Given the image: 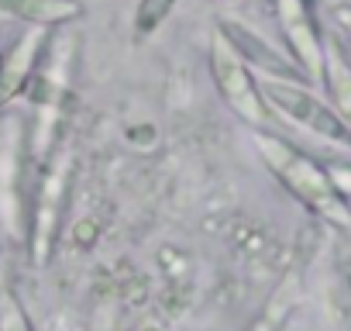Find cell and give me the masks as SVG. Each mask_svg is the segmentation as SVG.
I'll list each match as a JSON object with an SVG mask.
<instances>
[{"instance_id":"ba28073f","label":"cell","mask_w":351,"mask_h":331,"mask_svg":"<svg viewBox=\"0 0 351 331\" xmlns=\"http://www.w3.org/2000/svg\"><path fill=\"white\" fill-rule=\"evenodd\" d=\"M176 4H180V0H138V8H134V35L138 38L155 35L169 21Z\"/></svg>"},{"instance_id":"9c48e42d","label":"cell","mask_w":351,"mask_h":331,"mask_svg":"<svg viewBox=\"0 0 351 331\" xmlns=\"http://www.w3.org/2000/svg\"><path fill=\"white\" fill-rule=\"evenodd\" d=\"M0 331H35L21 297L11 286H0Z\"/></svg>"},{"instance_id":"5b68a950","label":"cell","mask_w":351,"mask_h":331,"mask_svg":"<svg viewBox=\"0 0 351 331\" xmlns=\"http://www.w3.org/2000/svg\"><path fill=\"white\" fill-rule=\"evenodd\" d=\"M42 45H45V32H32V35H21L14 42V49L0 59V104H8L11 97H18L25 90Z\"/></svg>"},{"instance_id":"52a82bcc","label":"cell","mask_w":351,"mask_h":331,"mask_svg":"<svg viewBox=\"0 0 351 331\" xmlns=\"http://www.w3.org/2000/svg\"><path fill=\"white\" fill-rule=\"evenodd\" d=\"M320 76H324V83L330 90V107L337 111V117L351 131V66L344 62V56L334 45L324 49V69H320Z\"/></svg>"},{"instance_id":"8fae6325","label":"cell","mask_w":351,"mask_h":331,"mask_svg":"<svg viewBox=\"0 0 351 331\" xmlns=\"http://www.w3.org/2000/svg\"><path fill=\"white\" fill-rule=\"evenodd\" d=\"M348 283H351V266H348Z\"/></svg>"},{"instance_id":"7a4b0ae2","label":"cell","mask_w":351,"mask_h":331,"mask_svg":"<svg viewBox=\"0 0 351 331\" xmlns=\"http://www.w3.org/2000/svg\"><path fill=\"white\" fill-rule=\"evenodd\" d=\"M210 76H214V87L224 97V104L241 121H248L255 128L272 124V107H269L258 80L252 76L241 49L234 45V38L228 32H214V38H210Z\"/></svg>"},{"instance_id":"3957f363","label":"cell","mask_w":351,"mask_h":331,"mask_svg":"<svg viewBox=\"0 0 351 331\" xmlns=\"http://www.w3.org/2000/svg\"><path fill=\"white\" fill-rule=\"evenodd\" d=\"M269 107H276L282 117H289L293 124L320 135V138H330V141H344L351 145V131L344 128V121L337 117V111L330 104H324L317 93L303 90V87H293L286 80H265L258 83Z\"/></svg>"},{"instance_id":"6da1fadb","label":"cell","mask_w":351,"mask_h":331,"mask_svg":"<svg viewBox=\"0 0 351 331\" xmlns=\"http://www.w3.org/2000/svg\"><path fill=\"white\" fill-rule=\"evenodd\" d=\"M255 145H258L265 166L272 170V176L300 204H306L310 211H317L320 218H327V221H334L341 228H351V211L344 207V197H341L337 183L330 180V173L320 170L306 152H300L296 145H289L286 138L269 135V131H258Z\"/></svg>"},{"instance_id":"30bf717a","label":"cell","mask_w":351,"mask_h":331,"mask_svg":"<svg viewBox=\"0 0 351 331\" xmlns=\"http://www.w3.org/2000/svg\"><path fill=\"white\" fill-rule=\"evenodd\" d=\"M334 21L344 28V35H351V4H337L334 8Z\"/></svg>"},{"instance_id":"277c9868","label":"cell","mask_w":351,"mask_h":331,"mask_svg":"<svg viewBox=\"0 0 351 331\" xmlns=\"http://www.w3.org/2000/svg\"><path fill=\"white\" fill-rule=\"evenodd\" d=\"M279 21H282V32H286V42H289L293 56L303 62V69L310 76H320L324 45H320V35L313 28L306 0H279Z\"/></svg>"},{"instance_id":"8992f818","label":"cell","mask_w":351,"mask_h":331,"mask_svg":"<svg viewBox=\"0 0 351 331\" xmlns=\"http://www.w3.org/2000/svg\"><path fill=\"white\" fill-rule=\"evenodd\" d=\"M0 11L35 28H59L83 18L80 0H0Z\"/></svg>"}]
</instances>
